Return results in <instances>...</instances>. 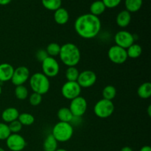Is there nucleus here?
Masks as SVG:
<instances>
[{
    "label": "nucleus",
    "instance_id": "nucleus-1",
    "mask_svg": "<svg viewBox=\"0 0 151 151\" xmlns=\"http://www.w3.org/2000/svg\"><path fill=\"white\" fill-rule=\"evenodd\" d=\"M101 22L99 17L91 13L78 16L75 22V29L80 37L85 39L94 38L100 33Z\"/></svg>",
    "mask_w": 151,
    "mask_h": 151
},
{
    "label": "nucleus",
    "instance_id": "nucleus-2",
    "mask_svg": "<svg viewBox=\"0 0 151 151\" xmlns=\"http://www.w3.org/2000/svg\"><path fill=\"white\" fill-rule=\"evenodd\" d=\"M59 57L66 66H76L81 60V50L73 43H66L60 46Z\"/></svg>",
    "mask_w": 151,
    "mask_h": 151
},
{
    "label": "nucleus",
    "instance_id": "nucleus-3",
    "mask_svg": "<svg viewBox=\"0 0 151 151\" xmlns=\"http://www.w3.org/2000/svg\"><path fill=\"white\" fill-rule=\"evenodd\" d=\"M29 86L33 92L41 95L46 94L50 88V82L49 78L42 72H36L29 77Z\"/></svg>",
    "mask_w": 151,
    "mask_h": 151
},
{
    "label": "nucleus",
    "instance_id": "nucleus-4",
    "mask_svg": "<svg viewBox=\"0 0 151 151\" xmlns=\"http://www.w3.org/2000/svg\"><path fill=\"white\" fill-rule=\"evenodd\" d=\"M74 134V128L69 122H58L54 125L52 135L58 142H66L72 139Z\"/></svg>",
    "mask_w": 151,
    "mask_h": 151
},
{
    "label": "nucleus",
    "instance_id": "nucleus-5",
    "mask_svg": "<svg viewBox=\"0 0 151 151\" xmlns=\"http://www.w3.org/2000/svg\"><path fill=\"white\" fill-rule=\"evenodd\" d=\"M114 105L111 100L101 99L96 103L94 107V112L97 117L106 119L113 114L114 111Z\"/></svg>",
    "mask_w": 151,
    "mask_h": 151
},
{
    "label": "nucleus",
    "instance_id": "nucleus-6",
    "mask_svg": "<svg viewBox=\"0 0 151 151\" xmlns=\"http://www.w3.org/2000/svg\"><path fill=\"white\" fill-rule=\"evenodd\" d=\"M42 73L47 78H55L60 72V65L55 58L52 57H47L41 62Z\"/></svg>",
    "mask_w": 151,
    "mask_h": 151
},
{
    "label": "nucleus",
    "instance_id": "nucleus-7",
    "mask_svg": "<svg viewBox=\"0 0 151 151\" xmlns=\"http://www.w3.org/2000/svg\"><path fill=\"white\" fill-rule=\"evenodd\" d=\"M108 57L112 63L118 65L123 64L128 58L126 50L116 45H114L109 48Z\"/></svg>",
    "mask_w": 151,
    "mask_h": 151
},
{
    "label": "nucleus",
    "instance_id": "nucleus-8",
    "mask_svg": "<svg viewBox=\"0 0 151 151\" xmlns=\"http://www.w3.org/2000/svg\"><path fill=\"white\" fill-rule=\"evenodd\" d=\"M81 89L82 88L80 86L77 81H67L62 86L61 94L65 99L72 100L78 96H81Z\"/></svg>",
    "mask_w": 151,
    "mask_h": 151
},
{
    "label": "nucleus",
    "instance_id": "nucleus-9",
    "mask_svg": "<svg viewBox=\"0 0 151 151\" xmlns=\"http://www.w3.org/2000/svg\"><path fill=\"white\" fill-rule=\"evenodd\" d=\"M87 106L86 100L82 96H78L71 100L69 109L75 117H81L86 112Z\"/></svg>",
    "mask_w": 151,
    "mask_h": 151
},
{
    "label": "nucleus",
    "instance_id": "nucleus-10",
    "mask_svg": "<svg viewBox=\"0 0 151 151\" xmlns=\"http://www.w3.org/2000/svg\"><path fill=\"white\" fill-rule=\"evenodd\" d=\"M6 145L11 151H22L26 147L27 142L20 134H11L6 139Z\"/></svg>",
    "mask_w": 151,
    "mask_h": 151
},
{
    "label": "nucleus",
    "instance_id": "nucleus-11",
    "mask_svg": "<svg viewBox=\"0 0 151 151\" xmlns=\"http://www.w3.org/2000/svg\"><path fill=\"white\" fill-rule=\"evenodd\" d=\"M30 74L27 67L24 66H21L14 69L13 76L11 78V82L16 86L24 85L29 79Z\"/></svg>",
    "mask_w": 151,
    "mask_h": 151
},
{
    "label": "nucleus",
    "instance_id": "nucleus-12",
    "mask_svg": "<svg viewBox=\"0 0 151 151\" xmlns=\"http://www.w3.org/2000/svg\"><path fill=\"white\" fill-rule=\"evenodd\" d=\"M134 36L132 33L127 30H120L116 33L114 35V41L116 46L127 49L134 44Z\"/></svg>",
    "mask_w": 151,
    "mask_h": 151
},
{
    "label": "nucleus",
    "instance_id": "nucleus-13",
    "mask_svg": "<svg viewBox=\"0 0 151 151\" xmlns=\"http://www.w3.org/2000/svg\"><path fill=\"white\" fill-rule=\"evenodd\" d=\"M97 81V75L91 70H84L80 72L77 83L81 88H89L94 86Z\"/></svg>",
    "mask_w": 151,
    "mask_h": 151
},
{
    "label": "nucleus",
    "instance_id": "nucleus-14",
    "mask_svg": "<svg viewBox=\"0 0 151 151\" xmlns=\"http://www.w3.org/2000/svg\"><path fill=\"white\" fill-rule=\"evenodd\" d=\"M14 68L11 64L3 63L0 64V82H7L11 80Z\"/></svg>",
    "mask_w": 151,
    "mask_h": 151
},
{
    "label": "nucleus",
    "instance_id": "nucleus-15",
    "mask_svg": "<svg viewBox=\"0 0 151 151\" xmlns=\"http://www.w3.org/2000/svg\"><path fill=\"white\" fill-rule=\"evenodd\" d=\"M19 112L16 108L10 107L4 109L1 113V119L5 123H10L13 121L18 119Z\"/></svg>",
    "mask_w": 151,
    "mask_h": 151
},
{
    "label": "nucleus",
    "instance_id": "nucleus-16",
    "mask_svg": "<svg viewBox=\"0 0 151 151\" xmlns=\"http://www.w3.org/2000/svg\"><path fill=\"white\" fill-rule=\"evenodd\" d=\"M69 19V12L63 7H60L54 13V20L58 24L64 25Z\"/></svg>",
    "mask_w": 151,
    "mask_h": 151
},
{
    "label": "nucleus",
    "instance_id": "nucleus-17",
    "mask_svg": "<svg viewBox=\"0 0 151 151\" xmlns=\"http://www.w3.org/2000/svg\"><path fill=\"white\" fill-rule=\"evenodd\" d=\"M131 21V15L130 12L125 10L119 12L116 16V24L120 27L124 28L128 27L130 24Z\"/></svg>",
    "mask_w": 151,
    "mask_h": 151
},
{
    "label": "nucleus",
    "instance_id": "nucleus-18",
    "mask_svg": "<svg viewBox=\"0 0 151 151\" xmlns=\"http://www.w3.org/2000/svg\"><path fill=\"white\" fill-rule=\"evenodd\" d=\"M57 116L59 119V122H69V123H70L75 118L69 108L66 107L60 108L58 111Z\"/></svg>",
    "mask_w": 151,
    "mask_h": 151
},
{
    "label": "nucleus",
    "instance_id": "nucleus-19",
    "mask_svg": "<svg viewBox=\"0 0 151 151\" xmlns=\"http://www.w3.org/2000/svg\"><path fill=\"white\" fill-rule=\"evenodd\" d=\"M58 142L52 134H49L43 143L44 151H55L58 149Z\"/></svg>",
    "mask_w": 151,
    "mask_h": 151
},
{
    "label": "nucleus",
    "instance_id": "nucleus-20",
    "mask_svg": "<svg viewBox=\"0 0 151 151\" xmlns=\"http://www.w3.org/2000/svg\"><path fill=\"white\" fill-rule=\"evenodd\" d=\"M106 7L102 0H97V1H94L92 4L90 5V13L94 16H97L103 14L106 10Z\"/></svg>",
    "mask_w": 151,
    "mask_h": 151
},
{
    "label": "nucleus",
    "instance_id": "nucleus-21",
    "mask_svg": "<svg viewBox=\"0 0 151 151\" xmlns=\"http://www.w3.org/2000/svg\"><path fill=\"white\" fill-rule=\"evenodd\" d=\"M137 94L142 99H148L151 96V83L150 82L143 83L137 89Z\"/></svg>",
    "mask_w": 151,
    "mask_h": 151
},
{
    "label": "nucleus",
    "instance_id": "nucleus-22",
    "mask_svg": "<svg viewBox=\"0 0 151 151\" xmlns=\"http://www.w3.org/2000/svg\"><path fill=\"white\" fill-rule=\"evenodd\" d=\"M143 0H125L126 10L130 13H136L141 9Z\"/></svg>",
    "mask_w": 151,
    "mask_h": 151
},
{
    "label": "nucleus",
    "instance_id": "nucleus-23",
    "mask_svg": "<svg viewBox=\"0 0 151 151\" xmlns=\"http://www.w3.org/2000/svg\"><path fill=\"white\" fill-rule=\"evenodd\" d=\"M127 55H128V58L132 59L138 58L140 57L142 53V48L141 46L138 44H133L132 45L130 46L128 49L126 50Z\"/></svg>",
    "mask_w": 151,
    "mask_h": 151
},
{
    "label": "nucleus",
    "instance_id": "nucleus-24",
    "mask_svg": "<svg viewBox=\"0 0 151 151\" xmlns=\"http://www.w3.org/2000/svg\"><path fill=\"white\" fill-rule=\"evenodd\" d=\"M41 3L47 10L55 11L61 7L62 0H41Z\"/></svg>",
    "mask_w": 151,
    "mask_h": 151
},
{
    "label": "nucleus",
    "instance_id": "nucleus-25",
    "mask_svg": "<svg viewBox=\"0 0 151 151\" xmlns=\"http://www.w3.org/2000/svg\"><path fill=\"white\" fill-rule=\"evenodd\" d=\"M102 94L103 99L112 101V100H114L116 95V89L114 86L108 85L103 89Z\"/></svg>",
    "mask_w": 151,
    "mask_h": 151
},
{
    "label": "nucleus",
    "instance_id": "nucleus-26",
    "mask_svg": "<svg viewBox=\"0 0 151 151\" xmlns=\"http://www.w3.org/2000/svg\"><path fill=\"white\" fill-rule=\"evenodd\" d=\"M18 120L21 122V124L22 125L29 126V125H32L34 123V122H35V117L31 114L24 112V113L19 114Z\"/></svg>",
    "mask_w": 151,
    "mask_h": 151
},
{
    "label": "nucleus",
    "instance_id": "nucleus-27",
    "mask_svg": "<svg viewBox=\"0 0 151 151\" xmlns=\"http://www.w3.org/2000/svg\"><path fill=\"white\" fill-rule=\"evenodd\" d=\"M79 74L80 72L75 66H69L66 70L65 76H66L67 81L75 82V81H77V80H78Z\"/></svg>",
    "mask_w": 151,
    "mask_h": 151
},
{
    "label": "nucleus",
    "instance_id": "nucleus-28",
    "mask_svg": "<svg viewBox=\"0 0 151 151\" xmlns=\"http://www.w3.org/2000/svg\"><path fill=\"white\" fill-rule=\"evenodd\" d=\"M46 51L50 57H56V56L59 55L60 51V46L57 43L52 42L47 45Z\"/></svg>",
    "mask_w": 151,
    "mask_h": 151
},
{
    "label": "nucleus",
    "instance_id": "nucleus-29",
    "mask_svg": "<svg viewBox=\"0 0 151 151\" xmlns=\"http://www.w3.org/2000/svg\"><path fill=\"white\" fill-rule=\"evenodd\" d=\"M15 96L19 100H24L28 97V90L24 85L17 86L15 88Z\"/></svg>",
    "mask_w": 151,
    "mask_h": 151
},
{
    "label": "nucleus",
    "instance_id": "nucleus-30",
    "mask_svg": "<svg viewBox=\"0 0 151 151\" xmlns=\"http://www.w3.org/2000/svg\"><path fill=\"white\" fill-rule=\"evenodd\" d=\"M11 134L8 125L4 122H0V140H6Z\"/></svg>",
    "mask_w": 151,
    "mask_h": 151
},
{
    "label": "nucleus",
    "instance_id": "nucleus-31",
    "mask_svg": "<svg viewBox=\"0 0 151 151\" xmlns=\"http://www.w3.org/2000/svg\"><path fill=\"white\" fill-rule=\"evenodd\" d=\"M29 104L32 106H38L42 102V95L33 92L30 94L29 97Z\"/></svg>",
    "mask_w": 151,
    "mask_h": 151
},
{
    "label": "nucleus",
    "instance_id": "nucleus-32",
    "mask_svg": "<svg viewBox=\"0 0 151 151\" xmlns=\"http://www.w3.org/2000/svg\"><path fill=\"white\" fill-rule=\"evenodd\" d=\"M8 126L11 134H19L22 131L23 125L21 124V122L18 119H16V120L13 121L10 123H9Z\"/></svg>",
    "mask_w": 151,
    "mask_h": 151
},
{
    "label": "nucleus",
    "instance_id": "nucleus-33",
    "mask_svg": "<svg viewBox=\"0 0 151 151\" xmlns=\"http://www.w3.org/2000/svg\"><path fill=\"white\" fill-rule=\"evenodd\" d=\"M122 0H102L106 8H114L120 4Z\"/></svg>",
    "mask_w": 151,
    "mask_h": 151
},
{
    "label": "nucleus",
    "instance_id": "nucleus-34",
    "mask_svg": "<svg viewBox=\"0 0 151 151\" xmlns=\"http://www.w3.org/2000/svg\"><path fill=\"white\" fill-rule=\"evenodd\" d=\"M47 57H49V55L47 54L46 50L41 49V50H38L36 52V53H35V58H36V59L38 61L43 62Z\"/></svg>",
    "mask_w": 151,
    "mask_h": 151
},
{
    "label": "nucleus",
    "instance_id": "nucleus-35",
    "mask_svg": "<svg viewBox=\"0 0 151 151\" xmlns=\"http://www.w3.org/2000/svg\"><path fill=\"white\" fill-rule=\"evenodd\" d=\"M12 0H0V5H7L11 2Z\"/></svg>",
    "mask_w": 151,
    "mask_h": 151
},
{
    "label": "nucleus",
    "instance_id": "nucleus-36",
    "mask_svg": "<svg viewBox=\"0 0 151 151\" xmlns=\"http://www.w3.org/2000/svg\"><path fill=\"white\" fill-rule=\"evenodd\" d=\"M139 151H151V147L149 145H145L140 149Z\"/></svg>",
    "mask_w": 151,
    "mask_h": 151
},
{
    "label": "nucleus",
    "instance_id": "nucleus-37",
    "mask_svg": "<svg viewBox=\"0 0 151 151\" xmlns=\"http://www.w3.org/2000/svg\"><path fill=\"white\" fill-rule=\"evenodd\" d=\"M120 151H134V150H133V149L131 148V147H128V146H125V147H123L122 149H121Z\"/></svg>",
    "mask_w": 151,
    "mask_h": 151
},
{
    "label": "nucleus",
    "instance_id": "nucleus-38",
    "mask_svg": "<svg viewBox=\"0 0 151 151\" xmlns=\"http://www.w3.org/2000/svg\"><path fill=\"white\" fill-rule=\"evenodd\" d=\"M147 113H148V116H151V106H148V109H147Z\"/></svg>",
    "mask_w": 151,
    "mask_h": 151
},
{
    "label": "nucleus",
    "instance_id": "nucleus-39",
    "mask_svg": "<svg viewBox=\"0 0 151 151\" xmlns=\"http://www.w3.org/2000/svg\"><path fill=\"white\" fill-rule=\"evenodd\" d=\"M55 151H68V150H66V149H63V148H58L57 150H56Z\"/></svg>",
    "mask_w": 151,
    "mask_h": 151
},
{
    "label": "nucleus",
    "instance_id": "nucleus-40",
    "mask_svg": "<svg viewBox=\"0 0 151 151\" xmlns=\"http://www.w3.org/2000/svg\"><path fill=\"white\" fill-rule=\"evenodd\" d=\"M1 91H2V89H1V85H0V95H1Z\"/></svg>",
    "mask_w": 151,
    "mask_h": 151
},
{
    "label": "nucleus",
    "instance_id": "nucleus-41",
    "mask_svg": "<svg viewBox=\"0 0 151 151\" xmlns=\"http://www.w3.org/2000/svg\"><path fill=\"white\" fill-rule=\"evenodd\" d=\"M0 151H5L4 150V148H2V147H0Z\"/></svg>",
    "mask_w": 151,
    "mask_h": 151
}]
</instances>
